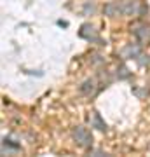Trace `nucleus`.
I'll list each match as a JSON object with an SVG mask.
<instances>
[{"instance_id":"nucleus-8","label":"nucleus","mask_w":150,"mask_h":157,"mask_svg":"<svg viewBox=\"0 0 150 157\" xmlns=\"http://www.w3.org/2000/svg\"><path fill=\"white\" fill-rule=\"evenodd\" d=\"M134 35H136V39H140L141 42L150 39V28L148 26H140V28L134 30Z\"/></svg>"},{"instance_id":"nucleus-7","label":"nucleus","mask_w":150,"mask_h":157,"mask_svg":"<svg viewBox=\"0 0 150 157\" xmlns=\"http://www.w3.org/2000/svg\"><path fill=\"white\" fill-rule=\"evenodd\" d=\"M91 126H93V128H96V129H100V131H105V129H106L105 121L101 119V115H100L98 112L93 113V119H91Z\"/></svg>"},{"instance_id":"nucleus-6","label":"nucleus","mask_w":150,"mask_h":157,"mask_svg":"<svg viewBox=\"0 0 150 157\" xmlns=\"http://www.w3.org/2000/svg\"><path fill=\"white\" fill-rule=\"evenodd\" d=\"M94 91H96V80L94 78H86L82 84H80V93H82V94L91 96Z\"/></svg>"},{"instance_id":"nucleus-3","label":"nucleus","mask_w":150,"mask_h":157,"mask_svg":"<svg viewBox=\"0 0 150 157\" xmlns=\"http://www.w3.org/2000/svg\"><path fill=\"white\" fill-rule=\"evenodd\" d=\"M79 35H80L82 39H86V40H98V32H96V28L93 26V25H89V23H86V25L80 26Z\"/></svg>"},{"instance_id":"nucleus-2","label":"nucleus","mask_w":150,"mask_h":157,"mask_svg":"<svg viewBox=\"0 0 150 157\" xmlns=\"http://www.w3.org/2000/svg\"><path fill=\"white\" fill-rule=\"evenodd\" d=\"M121 7H122V16H136L141 11L140 2H136V0H124V2H121Z\"/></svg>"},{"instance_id":"nucleus-4","label":"nucleus","mask_w":150,"mask_h":157,"mask_svg":"<svg viewBox=\"0 0 150 157\" xmlns=\"http://www.w3.org/2000/svg\"><path fill=\"white\" fill-rule=\"evenodd\" d=\"M103 12H105V16H108V17H117V16L122 14V7H121L119 2H108V4H105V7H103Z\"/></svg>"},{"instance_id":"nucleus-5","label":"nucleus","mask_w":150,"mask_h":157,"mask_svg":"<svg viewBox=\"0 0 150 157\" xmlns=\"http://www.w3.org/2000/svg\"><path fill=\"white\" fill-rule=\"evenodd\" d=\"M140 52H141V49H140L138 44H129V45H126V47L122 49V58H126V59L138 58Z\"/></svg>"},{"instance_id":"nucleus-9","label":"nucleus","mask_w":150,"mask_h":157,"mask_svg":"<svg viewBox=\"0 0 150 157\" xmlns=\"http://www.w3.org/2000/svg\"><path fill=\"white\" fill-rule=\"evenodd\" d=\"M96 11V7H94V2H86V6H84V14H93V12Z\"/></svg>"},{"instance_id":"nucleus-1","label":"nucleus","mask_w":150,"mask_h":157,"mask_svg":"<svg viewBox=\"0 0 150 157\" xmlns=\"http://www.w3.org/2000/svg\"><path fill=\"white\" fill-rule=\"evenodd\" d=\"M72 135H73V140H75V143H77L79 147L87 148V147L93 145V136H91V133H89L84 126H77V128L73 129Z\"/></svg>"}]
</instances>
